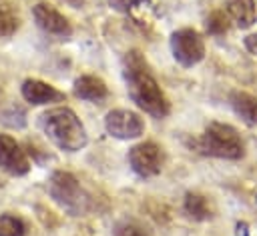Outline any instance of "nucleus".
Returning a JSON list of instances; mask_svg holds the SVG:
<instances>
[{"label":"nucleus","mask_w":257,"mask_h":236,"mask_svg":"<svg viewBox=\"0 0 257 236\" xmlns=\"http://www.w3.org/2000/svg\"><path fill=\"white\" fill-rule=\"evenodd\" d=\"M40 122H42V130L46 132V136L60 150L76 152V150L84 148L86 142H88V136H86V130H84L82 122L66 106L46 110L40 116Z\"/></svg>","instance_id":"nucleus-2"},{"label":"nucleus","mask_w":257,"mask_h":236,"mask_svg":"<svg viewBox=\"0 0 257 236\" xmlns=\"http://www.w3.org/2000/svg\"><path fill=\"white\" fill-rule=\"evenodd\" d=\"M20 26V16L16 8L8 2H0V38L12 36Z\"/></svg>","instance_id":"nucleus-15"},{"label":"nucleus","mask_w":257,"mask_h":236,"mask_svg":"<svg viewBox=\"0 0 257 236\" xmlns=\"http://www.w3.org/2000/svg\"><path fill=\"white\" fill-rule=\"evenodd\" d=\"M0 170L8 172L10 176H24L30 170L26 152L8 134H0Z\"/></svg>","instance_id":"nucleus-8"},{"label":"nucleus","mask_w":257,"mask_h":236,"mask_svg":"<svg viewBox=\"0 0 257 236\" xmlns=\"http://www.w3.org/2000/svg\"><path fill=\"white\" fill-rule=\"evenodd\" d=\"M205 30L211 36H223L229 30V16L223 10H215L205 20Z\"/></svg>","instance_id":"nucleus-18"},{"label":"nucleus","mask_w":257,"mask_h":236,"mask_svg":"<svg viewBox=\"0 0 257 236\" xmlns=\"http://www.w3.org/2000/svg\"><path fill=\"white\" fill-rule=\"evenodd\" d=\"M171 50H173V58L183 68H191L203 60L205 42L197 30L181 28V30L173 32V36H171Z\"/></svg>","instance_id":"nucleus-5"},{"label":"nucleus","mask_w":257,"mask_h":236,"mask_svg":"<svg viewBox=\"0 0 257 236\" xmlns=\"http://www.w3.org/2000/svg\"><path fill=\"white\" fill-rule=\"evenodd\" d=\"M62 2H66V4L72 6V8H80V6L84 4V0H62Z\"/></svg>","instance_id":"nucleus-23"},{"label":"nucleus","mask_w":257,"mask_h":236,"mask_svg":"<svg viewBox=\"0 0 257 236\" xmlns=\"http://www.w3.org/2000/svg\"><path fill=\"white\" fill-rule=\"evenodd\" d=\"M104 128L110 136H114L118 140H133V138H139L143 134L145 122L137 112L116 108V110H110L106 114Z\"/></svg>","instance_id":"nucleus-6"},{"label":"nucleus","mask_w":257,"mask_h":236,"mask_svg":"<svg viewBox=\"0 0 257 236\" xmlns=\"http://www.w3.org/2000/svg\"><path fill=\"white\" fill-rule=\"evenodd\" d=\"M48 194L70 216H84L90 208V198L80 188V182L64 170L52 172L48 180Z\"/></svg>","instance_id":"nucleus-4"},{"label":"nucleus","mask_w":257,"mask_h":236,"mask_svg":"<svg viewBox=\"0 0 257 236\" xmlns=\"http://www.w3.org/2000/svg\"><path fill=\"white\" fill-rule=\"evenodd\" d=\"M128 164L143 178L157 176L163 168V150L155 142H141L128 150Z\"/></svg>","instance_id":"nucleus-7"},{"label":"nucleus","mask_w":257,"mask_h":236,"mask_svg":"<svg viewBox=\"0 0 257 236\" xmlns=\"http://www.w3.org/2000/svg\"><path fill=\"white\" fill-rule=\"evenodd\" d=\"M197 148L205 156H215L225 160H239L245 152L239 132L223 122H211L205 128L203 136L197 140Z\"/></svg>","instance_id":"nucleus-3"},{"label":"nucleus","mask_w":257,"mask_h":236,"mask_svg":"<svg viewBox=\"0 0 257 236\" xmlns=\"http://www.w3.org/2000/svg\"><path fill=\"white\" fill-rule=\"evenodd\" d=\"M122 76L131 100L151 114L153 118H165L171 112V104L155 80L149 62L139 50H128L122 58Z\"/></svg>","instance_id":"nucleus-1"},{"label":"nucleus","mask_w":257,"mask_h":236,"mask_svg":"<svg viewBox=\"0 0 257 236\" xmlns=\"http://www.w3.org/2000/svg\"><path fill=\"white\" fill-rule=\"evenodd\" d=\"M227 12L235 20L239 28H249L257 20L255 12V2L253 0H229L227 2Z\"/></svg>","instance_id":"nucleus-13"},{"label":"nucleus","mask_w":257,"mask_h":236,"mask_svg":"<svg viewBox=\"0 0 257 236\" xmlns=\"http://www.w3.org/2000/svg\"><path fill=\"white\" fill-rule=\"evenodd\" d=\"M255 198H257V196H255Z\"/></svg>","instance_id":"nucleus-25"},{"label":"nucleus","mask_w":257,"mask_h":236,"mask_svg":"<svg viewBox=\"0 0 257 236\" xmlns=\"http://www.w3.org/2000/svg\"><path fill=\"white\" fill-rule=\"evenodd\" d=\"M22 96L26 102L34 104V106H40V104H48V102H58L64 98L62 92H58L54 86L42 82V80H36V78H28L22 82Z\"/></svg>","instance_id":"nucleus-10"},{"label":"nucleus","mask_w":257,"mask_h":236,"mask_svg":"<svg viewBox=\"0 0 257 236\" xmlns=\"http://www.w3.org/2000/svg\"><path fill=\"white\" fill-rule=\"evenodd\" d=\"M108 6H110L112 10H116V12L128 14V12H133L135 8H139V6L149 8V6H151V0H108Z\"/></svg>","instance_id":"nucleus-20"},{"label":"nucleus","mask_w":257,"mask_h":236,"mask_svg":"<svg viewBox=\"0 0 257 236\" xmlns=\"http://www.w3.org/2000/svg\"><path fill=\"white\" fill-rule=\"evenodd\" d=\"M183 208L187 212L189 218L193 220H209L211 218V208H209V202L203 194H197V192H187L185 194V202H183Z\"/></svg>","instance_id":"nucleus-14"},{"label":"nucleus","mask_w":257,"mask_h":236,"mask_svg":"<svg viewBox=\"0 0 257 236\" xmlns=\"http://www.w3.org/2000/svg\"><path fill=\"white\" fill-rule=\"evenodd\" d=\"M112 236H149L145 228L135 220H120L112 228Z\"/></svg>","instance_id":"nucleus-19"},{"label":"nucleus","mask_w":257,"mask_h":236,"mask_svg":"<svg viewBox=\"0 0 257 236\" xmlns=\"http://www.w3.org/2000/svg\"><path fill=\"white\" fill-rule=\"evenodd\" d=\"M74 96L88 102H102L108 96L106 84L96 76H80L74 80Z\"/></svg>","instance_id":"nucleus-11"},{"label":"nucleus","mask_w":257,"mask_h":236,"mask_svg":"<svg viewBox=\"0 0 257 236\" xmlns=\"http://www.w3.org/2000/svg\"><path fill=\"white\" fill-rule=\"evenodd\" d=\"M229 102L235 110V114L247 124L255 126L257 124V98L247 94V92H233L229 96Z\"/></svg>","instance_id":"nucleus-12"},{"label":"nucleus","mask_w":257,"mask_h":236,"mask_svg":"<svg viewBox=\"0 0 257 236\" xmlns=\"http://www.w3.org/2000/svg\"><path fill=\"white\" fill-rule=\"evenodd\" d=\"M0 236H26V224L14 214L0 216Z\"/></svg>","instance_id":"nucleus-17"},{"label":"nucleus","mask_w":257,"mask_h":236,"mask_svg":"<svg viewBox=\"0 0 257 236\" xmlns=\"http://www.w3.org/2000/svg\"><path fill=\"white\" fill-rule=\"evenodd\" d=\"M237 236H249V230H247V224L245 222H239L237 224Z\"/></svg>","instance_id":"nucleus-22"},{"label":"nucleus","mask_w":257,"mask_h":236,"mask_svg":"<svg viewBox=\"0 0 257 236\" xmlns=\"http://www.w3.org/2000/svg\"><path fill=\"white\" fill-rule=\"evenodd\" d=\"M0 188H2V180H0Z\"/></svg>","instance_id":"nucleus-24"},{"label":"nucleus","mask_w":257,"mask_h":236,"mask_svg":"<svg viewBox=\"0 0 257 236\" xmlns=\"http://www.w3.org/2000/svg\"><path fill=\"white\" fill-rule=\"evenodd\" d=\"M32 16H34L38 28L44 30L46 34H52L58 38H68L72 34V26H70L68 18L62 16L54 6L46 4V2H38L32 8Z\"/></svg>","instance_id":"nucleus-9"},{"label":"nucleus","mask_w":257,"mask_h":236,"mask_svg":"<svg viewBox=\"0 0 257 236\" xmlns=\"http://www.w3.org/2000/svg\"><path fill=\"white\" fill-rule=\"evenodd\" d=\"M245 48H247L253 56H257V34H249V36L245 38Z\"/></svg>","instance_id":"nucleus-21"},{"label":"nucleus","mask_w":257,"mask_h":236,"mask_svg":"<svg viewBox=\"0 0 257 236\" xmlns=\"http://www.w3.org/2000/svg\"><path fill=\"white\" fill-rule=\"evenodd\" d=\"M0 122H2L4 126H8V128L20 130V128L26 126V112H24L22 106L10 104L8 108H4V110L0 112Z\"/></svg>","instance_id":"nucleus-16"}]
</instances>
